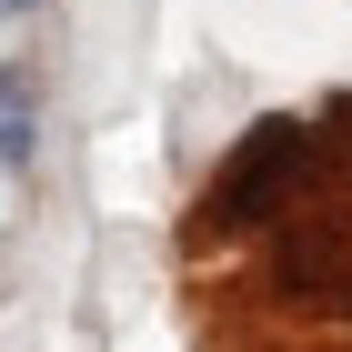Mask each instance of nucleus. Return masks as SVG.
Masks as SVG:
<instances>
[{
  "mask_svg": "<svg viewBox=\"0 0 352 352\" xmlns=\"http://www.w3.org/2000/svg\"><path fill=\"white\" fill-rule=\"evenodd\" d=\"M0 162H30V81H0Z\"/></svg>",
  "mask_w": 352,
  "mask_h": 352,
  "instance_id": "2",
  "label": "nucleus"
},
{
  "mask_svg": "<svg viewBox=\"0 0 352 352\" xmlns=\"http://www.w3.org/2000/svg\"><path fill=\"white\" fill-rule=\"evenodd\" d=\"M0 10H30V0H0Z\"/></svg>",
  "mask_w": 352,
  "mask_h": 352,
  "instance_id": "3",
  "label": "nucleus"
},
{
  "mask_svg": "<svg viewBox=\"0 0 352 352\" xmlns=\"http://www.w3.org/2000/svg\"><path fill=\"white\" fill-rule=\"evenodd\" d=\"M302 171H312V131H302V121H262V131H242V151L221 162V182H212L201 212L212 221H272L302 191Z\"/></svg>",
  "mask_w": 352,
  "mask_h": 352,
  "instance_id": "1",
  "label": "nucleus"
}]
</instances>
